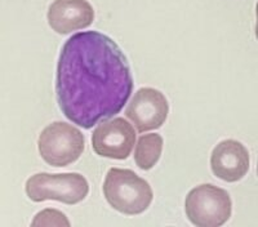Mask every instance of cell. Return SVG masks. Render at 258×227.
Masks as SVG:
<instances>
[{
    "label": "cell",
    "instance_id": "obj_1",
    "mask_svg": "<svg viewBox=\"0 0 258 227\" xmlns=\"http://www.w3.org/2000/svg\"><path fill=\"white\" fill-rule=\"evenodd\" d=\"M129 62L120 47L100 31H82L59 52L57 102L63 115L84 129L114 118L133 92Z\"/></svg>",
    "mask_w": 258,
    "mask_h": 227
},
{
    "label": "cell",
    "instance_id": "obj_2",
    "mask_svg": "<svg viewBox=\"0 0 258 227\" xmlns=\"http://www.w3.org/2000/svg\"><path fill=\"white\" fill-rule=\"evenodd\" d=\"M102 190L110 206L126 215L144 213L154 199L149 182L131 169H110L103 181Z\"/></svg>",
    "mask_w": 258,
    "mask_h": 227
},
{
    "label": "cell",
    "instance_id": "obj_3",
    "mask_svg": "<svg viewBox=\"0 0 258 227\" xmlns=\"http://www.w3.org/2000/svg\"><path fill=\"white\" fill-rule=\"evenodd\" d=\"M25 191L35 203L56 200L75 205L88 196L89 185L79 173H38L27 180Z\"/></svg>",
    "mask_w": 258,
    "mask_h": 227
},
{
    "label": "cell",
    "instance_id": "obj_4",
    "mask_svg": "<svg viewBox=\"0 0 258 227\" xmlns=\"http://www.w3.org/2000/svg\"><path fill=\"white\" fill-rule=\"evenodd\" d=\"M185 212L198 227H218L231 217L232 201L226 190L204 183L194 187L186 196Z\"/></svg>",
    "mask_w": 258,
    "mask_h": 227
},
{
    "label": "cell",
    "instance_id": "obj_5",
    "mask_svg": "<svg viewBox=\"0 0 258 227\" xmlns=\"http://www.w3.org/2000/svg\"><path fill=\"white\" fill-rule=\"evenodd\" d=\"M41 159L50 167H69L82 157L85 147L83 133L64 121H54L41 130L38 141Z\"/></svg>",
    "mask_w": 258,
    "mask_h": 227
},
{
    "label": "cell",
    "instance_id": "obj_6",
    "mask_svg": "<svg viewBox=\"0 0 258 227\" xmlns=\"http://www.w3.org/2000/svg\"><path fill=\"white\" fill-rule=\"evenodd\" d=\"M136 142V132L125 119L105 120L92 133V146L97 155L115 160L129 158Z\"/></svg>",
    "mask_w": 258,
    "mask_h": 227
},
{
    "label": "cell",
    "instance_id": "obj_7",
    "mask_svg": "<svg viewBox=\"0 0 258 227\" xmlns=\"http://www.w3.org/2000/svg\"><path fill=\"white\" fill-rule=\"evenodd\" d=\"M169 114V103L160 91L141 88L133 96L125 110V116L140 133L160 128Z\"/></svg>",
    "mask_w": 258,
    "mask_h": 227
},
{
    "label": "cell",
    "instance_id": "obj_8",
    "mask_svg": "<svg viewBox=\"0 0 258 227\" xmlns=\"http://www.w3.org/2000/svg\"><path fill=\"white\" fill-rule=\"evenodd\" d=\"M249 153L246 147L235 139H225L212 151V172L225 182L240 181L249 171Z\"/></svg>",
    "mask_w": 258,
    "mask_h": 227
},
{
    "label": "cell",
    "instance_id": "obj_9",
    "mask_svg": "<svg viewBox=\"0 0 258 227\" xmlns=\"http://www.w3.org/2000/svg\"><path fill=\"white\" fill-rule=\"evenodd\" d=\"M94 21V9L87 0H54L48 9V24L56 33L87 29Z\"/></svg>",
    "mask_w": 258,
    "mask_h": 227
},
{
    "label": "cell",
    "instance_id": "obj_10",
    "mask_svg": "<svg viewBox=\"0 0 258 227\" xmlns=\"http://www.w3.org/2000/svg\"><path fill=\"white\" fill-rule=\"evenodd\" d=\"M163 137L158 133L144 134L138 138L135 150V162L144 171H150L156 165L163 151Z\"/></svg>",
    "mask_w": 258,
    "mask_h": 227
},
{
    "label": "cell",
    "instance_id": "obj_11",
    "mask_svg": "<svg viewBox=\"0 0 258 227\" xmlns=\"http://www.w3.org/2000/svg\"><path fill=\"white\" fill-rule=\"evenodd\" d=\"M32 227H45V226H61V227H69L70 226V221L68 217L62 212L57 209H44L39 212L38 214L34 217L31 222Z\"/></svg>",
    "mask_w": 258,
    "mask_h": 227
}]
</instances>
